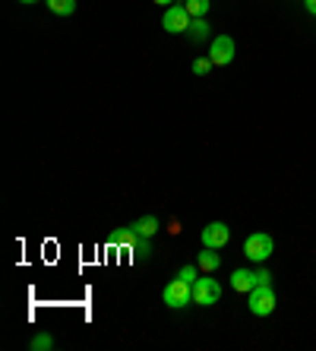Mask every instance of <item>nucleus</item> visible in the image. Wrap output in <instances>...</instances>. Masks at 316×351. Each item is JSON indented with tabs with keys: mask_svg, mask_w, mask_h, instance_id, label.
Here are the masks:
<instances>
[{
	"mask_svg": "<svg viewBox=\"0 0 316 351\" xmlns=\"http://www.w3.org/2000/svg\"><path fill=\"white\" fill-rule=\"evenodd\" d=\"M196 269H199V266H193V263H186L184 269L178 272V278H184V282H190V285H193L196 278H199V276H196Z\"/></svg>",
	"mask_w": 316,
	"mask_h": 351,
	"instance_id": "nucleus-16",
	"label": "nucleus"
},
{
	"mask_svg": "<svg viewBox=\"0 0 316 351\" xmlns=\"http://www.w3.org/2000/svg\"><path fill=\"white\" fill-rule=\"evenodd\" d=\"M45 3L54 16H73L76 13V0H45Z\"/></svg>",
	"mask_w": 316,
	"mask_h": 351,
	"instance_id": "nucleus-10",
	"label": "nucleus"
},
{
	"mask_svg": "<svg viewBox=\"0 0 316 351\" xmlns=\"http://www.w3.org/2000/svg\"><path fill=\"white\" fill-rule=\"evenodd\" d=\"M133 228H136L143 237H152L155 231H158V219H155V215H143V219L133 221Z\"/></svg>",
	"mask_w": 316,
	"mask_h": 351,
	"instance_id": "nucleus-12",
	"label": "nucleus"
},
{
	"mask_svg": "<svg viewBox=\"0 0 316 351\" xmlns=\"http://www.w3.org/2000/svg\"><path fill=\"white\" fill-rule=\"evenodd\" d=\"M304 3H307V10H310V13H313V16H316V0H304Z\"/></svg>",
	"mask_w": 316,
	"mask_h": 351,
	"instance_id": "nucleus-18",
	"label": "nucleus"
},
{
	"mask_svg": "<svg viewBox=\"0 0 316 351\" xmlns=\"http://www.w3.org/2000/svg\"><path fill=\"white\" fill-rule=\"evenodd\" d=\"M272 250H276V241H272V234H266V231H253V234L243 241V254L253 263H266L269 256H272Z\"/></svg>",
	"mask_w": 316,
	"mask_h": 351,
	"instance_id": "nucleus-1",
	"label": "nucleus"
},
{
	"mask_svg": "<svg viewBox=\"0 0 316 351\" xmlns=\"http://www.w3.org/2000/svg\"><path fill=\"white\" fill-rule=\"evenodd\" d=\"M184 7H186V13H190L193 19H199V16H206V13H209L212 0H186Z\"/></svg>",
	"mask_w": 316,
	"mask_h": 351,
	"instance_id": "nucleus-13",
	"label": "nucleus"
},
{
	"mask_svg": "<svg viewBox=\"0 0 316 351\" xmlns=\"http://www.w3.org/2000/svg\"><path fill=\"white\" fill-rule=\"evenodd\" d=\"M155 3H162V7H171V0H155Z\"/></svg>",
	"mask_w": 316,
	"mask_h": 351,
	"instance_id": "nucleus-19",
	"label": "nucleus"
},
{
	"mask_svg": "<svg viewBox=\"0 0 316 351\" xmlns=\"http://www.w3.org/2000/svg\"><path fill=\"white\" fill-rule=\"evenodd\" d=\"M209 60L215 66H228L234 60V38L231 35H215L212 38V48H209Z\"/></svg>",
	"mask_w": 316,
	"mask_h": 351,
	"instance_id": "nucleus-6",
	"label": "nucleus"
},
{
	"mask_svg": "<svg viewBox=\"0 0 316 351\" xmlns=\"http://www.w3.org/2000/svg\"><path fill=\"white\" fill-rule=\"evenodd\" d=\"M247 307H250L253 317H269V313L276 311V291H272V285H256L253 288Z\"/></svg>",
	"mask_w": 316,
	"mask_h": 351,
	"instance_id": "nucleus-3",
	"label": "nucleus"
},
{
	"mask_svg": "<svg viewBox=\"0 0 316 351\" xmlns=\"http://www.w3.org/2000/svg\"><path fill=\"white\" fill-rule=\"evenodd\" d=\"M196 266L206 272V276H212V272L221 266V256L212 250V247H203V254H196Z\"/></svg>",
	"mask_w": 316,
	"mask_h": 351,
	"instance_id": "nucleus-9",
	"label": "nucleus"
},
{
	"mask_svg": "<svg viewBox=\"0 0 316 351\" xmlns=\"http://www.w3.org/2000/svg\"><path fill=\"white\" fill-rule=\"evenodd\" d=\"M231 288H234V291H247V294H250L253 288H256V272H250V269L231 272Z\"/></svg>",
	"mask_w": 316,
	"mask_h": 351,
	"instance_id": "nucleus-8",
	"label": "nucleus"
},
{
	"mask_svg": "<svg viewBox=\"0 0 316 351\" xmlns=\"http://www.w3.org/2000/svg\"><path fill=\"white\" fill-rule=\"evenodd\" d=\"M19 3H38V0H19Z\"/></svg>",
	"mask_w": 316,
	"mask_h": 351,
	"instance_id": "nucleus-20",
	"label": "nucleus"
},
{
	"mask_svg": "<svg viewBox=\"0 0 316 351\" xmlns=\"http://www.w3.org/2000/svg\"><path fill=\"white\" fill-rule=\"evenodd\" d=\"M228 241H231V228H228L225 221H209L203 228V247L221 250V247H228Z\"/></svg>",
	"mask_w": 316,
	"mask_h": 351,
	"instance_id": "nucleus-7",
	"label": "nucleus"
},
{
	"mask_svg": "<svg viewBox=\"0 0 316 351\" xmlns=\"http://www.w3.org/2000/svg\"><path fill=\"white\" fill-rule=\"evenodd\" d=\"M32 348L35 351H48V348H54V339H51L48 332H41V335H35L32 339Z\"/></svg>",
	"mask_w": 316,
	"mask_h": 351,
	"instance_id": "nucleus-14",
	"label": "nucleus"
},
{
	"mask_svg": "<svg viewBox=\"0 0 316 351\" xmlns=\"http://www.w3.org/2000/svg\"><path fill=\"white\" fill-rule=\"evenodd\" d=\"M212 66H215V64H212L209 58H196V60H193V73H196V76H206Z\"/></svg>",
	"mask_w": 316,
	"mask_h": 351,
	"instance_id": "nucleus-15",
	"label": "nucleus"
},
{
	"mask_svg": "<svg viewBox=\"0 0 316 351\" xmlns=\"http://www.w3.org/2000/svg\"><path fill=\"white\" fill-rule=\"evenodd\" d=\"M162 298H165V304H168L171 311H180V307H186V304H193V285L184 282V278H174V282L165 285Z\"/></svg>",
	"mask_w": 316,
	"mask_h": 351,
	"instance_id": "nucleus-2",
	"label": "nucleus"
},
{
	"mask_svg": "<svg viewBox=\"0 0 316 351\" xmlns=\"http://www.w3.org/2000/svg\"><path fill=\"white\" fill-rule=\"evenodd\" d=\"M256 285H272V272H269V269H256Z\"/></svg>",
	"mask_w": 316,
	"mask_h": 351,
	"instance_id": "nucleus-17",
	"label": "nucleus"
},
{
	"mask_svg": "<svg viewBox=\"0 0 316 351\" xmlns=\"http://www.w3.org/2000/svg\"><path fill=\"white\" fill-rule=\"evenodd\" d=\"M190 23H193V16L186 13V7H180V3H171V7H165V32L171 35H186V29H190Z\"/></svg>",
	"mask_w": 316,
	"mask_h": 351,
	"instance_id": "nucleus-4",
	"label": "nucleus"
},
{
	"mask_svg": "<svg viewBox=\"0 0 316 351\" xmlns=\"http://www.w3.org/2000/svg\"><path fill=\"white\" fill-rule=\"evenodd\" d=\"M186 35H190L193 41H206V38H209V23H206V16L193 19V23H190V29H186Z\"/></svg>",
	"mask_w": 316,
	"mask_h": 351,
	"instance_id": "nucleus-11",
	"label": "nucleus"
},
{
	"mask_svg": "<svg viewBox=\"0 0 316 351\" xmlns=\"http://www.w3.org/2000/svg\"><path fill=\"white\" fill-rule=\"evenodd\" d=\"M221 301V285L215 278H196L193 282V304L196 307H212Z\"/></svg>",
	"mask_w": 316,
	"mask_h": 351,
	"instance_id": "nucleus-5",
	"label": "nucleus"
}]
</instances>
